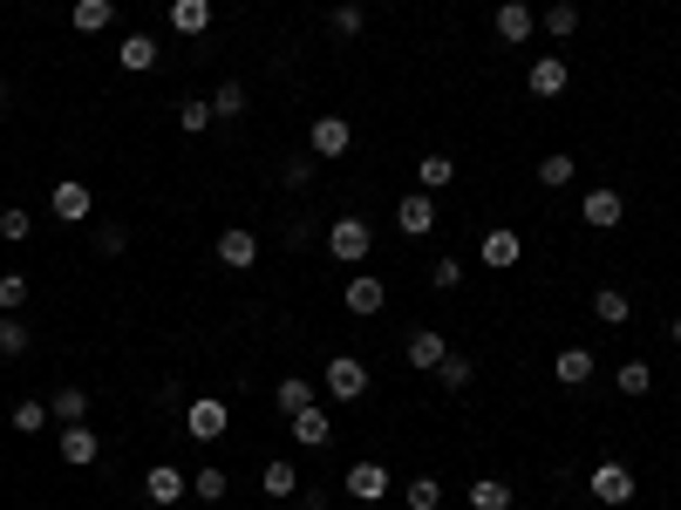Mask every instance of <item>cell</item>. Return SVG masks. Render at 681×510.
<instances>
[{
	"label": "cell",
	"mask_w": 681,
	"mask_h": 510,
	"mask_svg": "<svg viewBox=\"0 0 681 510\" xmlns=\"http://www.w3.org/2000/svg\"><path fill=\"white\" fill-rule=\"evenodd\" d=\"M674 347H681V314H674Z\"/></svg>",
	"instance_id": "47"
},
{
	"label": "cell",
	"mask_w": 681,
	"mask_h": 510,
	"mask_svg": "<svg viewBox=\"0 0 681 510\" xmlns=\"http://www.w3.org/2000/svg\"><path fill=\"white\" fill-rule=\"evenodd\" d=\"M443 354H450V341H443V334H430V327H416V334H409V347H402V361H409V368H423V374H437V361H443Z\"/></svg>",
	"instance_id": "18"
},
{
	"label": "cell",
	"mask_w": 681,
	"mask_h": 510,
	"mask_svg": "<svg viewBox=\"0 0 681 510\" xmlns=\"http://www.w3.org/2000/svg\"><path fill=\"white\" fill-rule=\"evenodd\" d=\"M48 422H55V416H48V401H14V436H41Z\"/></svg>",
	"instance_id": "35"
},
{
	"label": "cell",
	"mask_w": 681,
	"mask_h": 510,
	"mask_svg": "<svg viewBox=\"0 0 681 510\" xmlns=\"http://www.w3.org/2000/svg\"><path fill=\"white\" fill-rule=\"evenodd\" d=\"M143 497L157 503V510H171V503L191 497V476H185L178 463H150V470H143Z\"/></svg>",
	"instance_id": "8"
},
{
	"label": "cell",
	"mask_w": 681,
	"mask_h": 510,
	"mask_svg": "<svg viewBox=\"0 0 681 510\" xmlns=\"http://www.w3.org/2000/svg\"><path fill=\"white\" fill-rule=\"evenodd\" d=\"M110 21H116V0H75V8H68V28L75 35H103Z\"/></svg>",
	"instance_id": "20"
},
{
	"label": "cell",
	"mask_w": 681,
	"mask_h": 510,
	"mask_svg": "<svg viewBox=\"0 0 681 510\" xmlns=\"http://www.w3.org/2000/svg\"><path fill=\"white\" fill-rule=\"evenodd\" d=\"M96 456H103V436H96L89 422H62V463L68 470H89Z\"/></svg>",
	"instance_id": "16"
},
{
	"label": "cell",
	"mask_w": 681,
	"mask_h": 510,
	"mask_svg": "<svg viewBox=\"0 0 681 510\" xmlns=\"http://www.w3.org/2000/svg\"><path fill=\"white\" fill-rule=\"evenodd\" d=\"M545 35L552 41H572L579 35V8H572V0H552V8H545Z\"/></svg>",
	"instance_id": "33"
},
{
	"label": "cell",
	"mask_w": 681,
	"mask_h": 510,
	"mask_svg": "<svg viewBox=\"0 0 681 510\" xmlns=\"http://www.w3.org/2000/svg\"><path fill=\"white\" fill-rule=\"evenodd\" d=\"M28 306V279L21 272H0V314H21Z\"/></svg>",
	"instance_id": "41"
},
{
	"label": "cell",
	"mask_w": 681,
	"mask_h": 510,
	"mask_svg": "<svg viewBox=\"0 0 681 510\" xmlns=\"http://www.w3.org/2000/svg\"><path fill=\"white\" fill-rule=\"evenodd\" d=\"M280 177H287V191H307V184H314V157H287Z\"/></svg>",
	"instance_id": "43"
},
{
	"label": "cell",
	"mask_w": 681,
	"mask_h": 510,
	"mask_svg": "<svg viewBox=\"0 0 681 510\" xmlns=\"http://www.w3.org/2000/svg\"><path fill=\"white\" fill-rule=\"evenodd\" d=\"M171 28L178 35H205L212 28V0H171Z\"/></svg>",
	"instance_id": "26"
},
{
	"label": "cell",
	"mask_w": 681,
	"mask_h": 510,
	"mask_svg": "<svg viewBox=\"0 0 681 510\" xmlns=\"http://www.w3.org/2000/svg\"><path fill=\"white\" fill-rule=\"evenodd\" d=\"M593 320H607V327H627V320H634V299H627L620 286H600V293H593Z\"/></svg>",
	"instance_id": "28"
},
{
	"label": "cell",
	"mask_w": 681,
	"mask_h": 510,
	"mask_svg": "<svg viewBox=\"0 0 681 510\" xmlns=\"http://www.w3.org/2000/svg\"><path fill=\"white\" fill-rule=\"evenodd\" d=\"M116 55H123V68H130V75H150L164 48H157V35H123V48H116Z\"/></svg>",
	"instance_id": "22"
},
{
	"label": "cell",
	"mask_w": 681,
	"mask_h": 510,
	"mask_svg": "<svg viewBox=\"0 0 681 510\" xmlns=\"http://www.w3.org/2000/svg\"><path fill=\"white\" fill-rule=\"evenodd\" d=\"M320 388H327V401H335V408L362 401V395H368V361H362V354H335V361H327V374H320Z\"/></svg>",
	"instance_id": "3"
},
{
	"label": "cell",
	"mask_w": 681,
	"mask_h": 510,
	"mask_svg": "<svg viewBox=\"0 0 681 510\" xmlns=\"http://www.w3.org/2000/svg\"><path fill=\"white\" fill-rule=\"evenodd\" d=\"M572 177H579V157H572V150H545V157H539V184H545V191H566Z\"/></svg>",
	"instance_id": "23"
},
{
	"label": "cell",
	"mask_w": 681,
	"mask_h": 510,
	"mask_svg": "<svg viewBox=\"0 0 681 510\" xmlns=\"http://www.w3.org/2000/svg\"><path fill=\"white\" fill-rule=\"evenodd\" d=\"M130 245V232H123V225H96V252H123Z\"/></svg>",
	"instance_id": "44"
},
{
	"label": "cell",
	"mask_w": 681,
	"mask_h": 510,
	"mask_svg": "<svg viewBox=\"0 0 681 510\" xmlns=\"http://www.w3.org/2000/svg\"><path fill=\"white\" fill-rule=\"evenodd\" d=\"M327 28H335V35H348V41H355V35L368 28V14L355 8V0H341V8H335V14H327Z\"/></svg>",
	"instance_id": "40"
},
{
	"label": "cell",
	"mask_w": 681,
	"mask_h": 510,
	"mask_svg": "<svg viewBox=\"0 0 681 510\" xmlns=\"http://www.w3.org/2000/svg\"><path fill=\"white\" fill-rule=\"evenodd\" d=\"M48 416H55V422H89V388H75V381L55 388V395H48Z\"/></svg>",
	"instance_id": "27"
},
{
	"label": "cell",
	"mask_w": 681,
	"mask_h": 510,
	"mask_svg": "<svg viewBox=\"0 0 681 510\" xmlns=\"http://www.w3.org/2000/svg\"><path fill=\"white\" fill-rule=\"evenodd\" d=\"M327 503H335V497H327L320 483H314V490H307V483H300V510H327Z\"/></svg>",
	"instance_id": "45"
},
{
	"label": "cell",
	"mask_w": 681,
	"mask_h": 510,
	"mask_svg": "<svg viewBox=\"0 0 681 510\" xmlns=\"http://www.w3.org/2000/svg\"><path fill=\"white\" fill-rule=\"evenodd\" d=\"M395 232H402V239H430V232H437V197H430V191L395 197Z\"/></svg>",
	"instance_id": "7"
},
{
	"label": "cell",
	"mask_w": 681,
	"mask_h": 510,
	"mask_svg": "<svg viewBox=\"0 0 681 510\" xmlns=\"http://www.w3.org/2000/svg\"><path fill=\"white\" fill-rule=\"evenodd\" d=\"M341 306H348V314H355V320H375V314H382V306H389V286H382V279H375V272H355V279H348V286H341Z\"/></svg>",
	"instance_id": "9"
},
{
	"label": "cell",
	"mask_w": 681,
	"mask_h": 510,
	"mask_svg": "<svg viewBox=\"0 0 681 510\" xmlns=\"http://www.w3.org/2000/svg\"><path fill=\"white\" fill-rule=\"evenodd\" d=\"M212 252H218V266H225V272H252V266H260V239H252L245 225H225Z\"/></svg>",
	"instance_id": "11"
},
{
	"label": "cell",
	"mask_w": 681,
	"mask_h": 510,
	"mask_svg": "<svg viewBox=\"0 0 681 510\" xmlns=\"http://www.w3.org/2000/svg\"><path fill=\"white\" fill-rule=\"evenodd\" d=\"M0 116H8V82H0Z\"/></svg>",
	"instance_id": "46"
},
{
	"label": "cell",
	"mask_w": 681,
	"mask_h": 510,
	"mask_svg": "<svg viewBox=\"0 0 681 510\" xmlns=\"http://www.w3.org/2000/svg\"><path fill=\"white\" fill-rule=\"evenodd\" d=\"M0 239H8V245H28V239H35V212L8 204V212H0Z\"/></svg>",
	"instance_id": "34"
},
{
	"label": "cell",
	"mask_w": 681,
	"mask_h": 510,
	"mask_svg": "<svg viewBox=\"0 0 681 510\" xmlns=\"http://www.w3.org/2000/svg\"><path fill=\"white\" fill-rule=\"evenodd\" d=\"M368 252H375V232H368V218L341 212L335 225H327V259H341V266H362Z\"/></svg>",
	"instance_id": "2"
},
{
	"label": "cell",
	"mask_w": 681,
	"mask_h": 510,
	"mask_svg": "<svg viewBox=\"0 0 681 510\" xmlns=\"http://www.w3.org/2000/svg\"><path fill=\"white\" fill-rule=\"evenodd\" d=\"M525 89H532L539 102H559V95L572 89V68H566L559 55H539L532 68H525Z\"/></svg>",
	"instance_id": "12"
},
{
	"label": "cell",
	"mask_w": 681,
	"mask_h": 510,
	"mask_svg": "<svg viewBox=\"0 0 681 510\" xmlns=\"http://www.w3.org/2000/svg\"><path fill=\"white\" fill-rule=\"evenodd\" d=\"M212 116H225V123L245 116V89H239V82H218V89H212Z\"/></svg>",
	"instance_id": "39"
},
{
	"label": "cell",
	"mask_w": 681,
	"mask_h": 510,
	"mask_svg": "<svg viewBox=\"0 0 681 510\" xmlns=\"http://www.w3.org/2000/svg\"><path fill=\"white\" fill-rule=\"evenodd\" d=\"M587 497H593L600 510H627V503L641 497V476L607 456V463H593V470H587Z\"/></svg>",
	"instance_id": "1"
},
{
	"label": "cell",
	"mask_w": 681,
	"mask_h": 510,
	"mask_svg": "<svg viewBox=\"0 0 681 510\" xmlns=\"http://www.w3.org/2000/svg\"><path fill=\"white\" fill-rule=\"evenodd\" d=\"M348 150H355V130H348V116H314V130H307V157L341 164Z\"/></svg>",
	"instance_id": "5"
},
{
	"label": "cell",
	"mask_w": 681,
	"mask_h": 510,
	"mask_svg": "<svg viewBox=\"0 0 681 510\" xmlns=\"http://www.w3.org/2000/svg\"><path fill=\"white\" fill-rule=\"evenodd\" d=\"M341 490L355 497V503H382V497L395 490V476H389V463L362 456V463H348V470H341Z\"/></svg>",
	"instance_id": "4"
},
{
	"label": "cell",
	"mask_w": 681,
	"mask_h": 510,
	"mask_svg": "<svg viewBox=\"0 0 681 510\" xmlns=\"http://www.w3.org/2000/svg\"><path fill=\"white\" fill-rule=\"evenodd\" d=\"M579 218H587L593 232H614V225L627 218V197H620L614 184H600V191H587V197H579Z\"/></svg>",
	"instance_id": "14"
},
{
	"label": "cell",
	"mask_w": 681,
	"mask_h": 510,
	"mask_svg": "<svg viewBox=\"0 0 681 510\" xmlns=\"http://www.w3.org/2000/svg\"><path fill=\"white\" fill-rule=\"evenodd\" d=\"M416 177H423V191L457 184V157H450V150H430V157H416Z\"/></svg>",
	"instance_id": "25"
},
{
	"label": "cell",
	"mask_w": 681,
	"mask_h": 510,
	"mask_svg": "<svg viewBox=\"0 0 681 510\" xmlns=\"http://www.w3.org/2000/svg\"><path fill=\"white\" fill-rule=\"evenodd\" d=\"M287 436H293L300 449H327V443H335V416L314 401V408H300V416H287Z\"/></svg>",
	"instance_id": "13"
},
{
	"label": "cell",
	"mask_w": 681,
	"mask_h": 510,
	"mask_svg": "<svg viewBox=\"0 0 681 510\" xmlns=\"http://www.w3.org/2000/svg\"><path fill=\"white\" fill-rule=\"evenodd\" d=\"M491 28H497V41L504 48H518V41H532V28H539V14L525 8V0H504V8L491 14Z\"/></svg>",
	"instance_id": "17"
},
{
	"label": "cell",
	"mask_w": 681,
	"mask_h": 510,
	"mask_svg": "<svg viewBox=\"0 0 681 510\" xmlns=\"http://www.w3.org/2000/svg\"><path fill=\"white\" fill-rule=\"evenodd\" d=\"M273 401H280V416H300V408H314V381H300V374H287L280 388H273Z\"/></svg>",
	"instance_id": "32"
},
{
	"label": "cell",
	"mask_w": 681,
	"mask_h": 510,
	"mask_svg": "<svg viewBox=\"0 0 681 510\" xmlns=\"http://www.w3.org/2000/svg\"><path fill=\"white\" fill-rule=\"evenodd\" d=\"M0 354H8V361H21V354H28V320L0 314Z\"/></svg>",
	"instance_id": "36"
},
{
	"label": "cell",
	"mask_w": 681,
	"mask_h": 510,
	"mask_svg": "<svg viewBox=\"0 0 681 510\" xmlns=\"http://www.w3.org/2000/svg\"><path fill=\"white\" fill-rule=\"evenodd\" d=\"M614 388H620L627 401H641V395L654 388V368H647V361H620V368H614Z\"/></svg>",
	"instance_id": "31"
},
{
	"label": "cell",
	"mask_w": 681,
	"mask_h": 510,
	"mask_svg": "<svg viewBox=\"0 0 681 510\" xmlns=\"http://www.w3.org/2000/svg\"><path fill=\"white\" fill-rule=\"evenodd\" d=\"M225 429H232V408H225L218 395H198V401L185 408V436H191V443H218Z\"/></svg>",
	"instance_id": "6"
},
{
	"label": "cell",
	"mask_w": 681,
	"mask_h": 510,
	"mask_svg": "<svg viewBox=\"0 0 681 510\" xmlns=\"http://www.w3.org/2000/svg\"><path fill=\"white\" fill-rule=\"evenodd\" d=\"M260 490H266L273 503H287V497H300V470L287 463V456H273V463L260 470Z\"/></svg>",
	"instance_id": "21"
},
{
	"label": "cell",
	"mask_w": 681,
	"mask_h": 510,
	"mask_svg": "<svg viewBox=\"0 0 681 510\" xmlns=\"http://www.w3.org/2000/svg\"><path fill=\"white\" fill-rule=\"evenodd\" d=\"M178 130L185 137H205L212 130V95H178Z\"/></svg>",
	"instance_id": "29"
},
{
	"label": "cell",
	"mask_w": 681,
	"mask_h": 510,
	"mask_svg": "<svg viewBox=\"0 0 681 510\" xmlns=\"http://www.w3.org/2000/svg\"><path fill=\"white\" fill-rule=\"evenodd\" d=\"M430 286H437V293H457V286H464V259H437V266H430Z\"/></svg>",
	"instance_id": "42"
},
{
	"label": "cell",
	"mask_w": 681,
	"mask_h": 510,
	"mask_svg": "<svg viewBox=\"0 0 681 510\" xmlns=\"http://www.w3.org/2000/svg\"><path fill=\"white\" fill-rule=\"evenodd\" d=\"M402 497H409V510H437L443 503V476H409V490H402Z\"/></svg>",
	"instance_id": "37"
},
{
	"label": "cell",
	"mask_w": 681,
	"mask_h": 510,
	"mask_svg": "<svg viewBox=\"0 0 681 510\" xmlns=\"http://www.w3.org/2000/svg\"><path fill=\"white\" fill-rule=\"evenodd\" d=\"M470 503L477 510H512V476H477L470 483Z\"/></svg>",
	"instance_id": "30"
},
{
	"label": "cell",
	"mask_w": 681,
	"mask_h": 510,
	"mask_svg": "<svg viewBox=\"0 0 681 510\" xmlns=\"http://www.w3.org/2000/svg\"><path fill=\"white\" fill-rule=\"evenodd\" d=\"M477 259H484L491 272H512V266L525 259V239L512 232V225H491V232H484V245H477Z\"/></svg>",
	"instance_id": "15"
},
{
	"label": "cell",
	"mask_w": 681,
	"mask_h": 510,
	"mask_svg": "<svg viewBox=\"0 0 681 510\" xmlns=\"http://www.w3.org/2000/svg\"><path fill=\"white\" fill-rule=\"evenodd\" d=\"M191 497L198 503H225V497H232V470H218V463L191 470Z\"/></svg>",
	"instance_id": "24"
},
{
	"label": "cell",
	"mask_w": 681,
	"mask_h": 510,
	"mask_svg": "<svg viewBox=\"0 0 681 510\" xmlns=\"http://www.w3.org/2000/svg\"><path fill=\"white\" fill-rule=\"evenodd\" d=\"M593 347H559V361H552V374H559V388H587L593 381Z\"/></svg>",
	"instance_id": "19"
},
{
	"label": "cell",
	"mask_w": 681,
	"mask_h": 510,
	"mask_svg": "<svg viewBox=\"0 0 681 510\" xmlns=\"http://www.w3.org/2000/svg\"><path fill=\"white\" fill-rule=\"evenodd\" d=\"M470 374H477V368L464 361V354H443V361H437V381H443L450 395H457V388H470Z\"/></svg>",
	"instance_id": "38"
},
{
	"label": "cell",
	"mask_w": 681,
	"mask_h": 510,
	"mask_svg": "<svg viewBox=\"0 0 681 510\" xmlns=\"http://www.w3.org/2000/svg\"><path fill=\"white\" fill-rule=\"evenodd\" d=\"M48 212H55L62 225H89V212H96V197H89V184L83 177H62L55 191H48Z\"/></svg>",
	"instance_id": "10"
}]
</instances>
